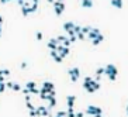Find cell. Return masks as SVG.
Segmentation results:
<instances>
[{
    "mask_svg": "<svg viewBox=\"0 0 128 117\" xmlns=\"http://www.w3.org/2000/svg\"><path fill=\"white\" fill-rule=\"evenodd\" d=\"M56 52L62 57V59L65 58V57H68L69 55V52H71V50H69V47H65L64 44H58V47H56Z\"/></svg>",
    "mask_w": 128,
    "mask_h": 117,
    "instance_id": "cell-1",
    "label": "cell"
},
{
    "mask_svg": "<svg viewBox=\"0 0 128 117\" xmlns=\"http://www.w3.org/2000/svg\"><path fill=\"white\" fill-rule=\"evenodd\" d=\"M68 73L71 75V80L72 82H78V79H79V76H80V69L79 68H69L68 69Z\"/></svg>",
    "mask_w": 128,
    "mask_h": 117,
    "instance_id": "cell-2",
    "label": "cell"
},
{
    "mask_svg": "<svg viewBox=\"0 0 128 117\" xmlns=\"http://www.w3.org/2000/svg\"><path fill=\"white\" fill-rule=\"evenodd\" d=\"M100 113H103L101 107L93 106V104L87 106V109H86V111H85V114H89V116H94V114H100Z\"/></svg>",
    "mask_w": 128,
    "mask_h": 117,
    "instance_id": "cell-3",
    "label": "cell"
},
{
    "mask_svg": "<svg viewBox=\"0 0 128 117\" xmlns=\"http://www.w3.org/2000/svg\"><path fill=\"white\" fill-rule=\"evenodd\" d=\"M104 75L110 76V75H118V69L115 68V65H113V64H108L107 66L104 68Z\"/></svg>",
    "mask_w": 128,
    "mask_h": 117,
    "instance_id": "cell-4",
    "label": "cell"
},
{
    "mask_svg": "<svg viewBox=\"0 0 128 117\" xmlns=\"http://www.w3.org/2000/svg\"><path fill=\"white\" fill-rule=\"evenodd\" d=\"M54 10H55L56 16H61V14L64 13V10H65L64 1H58V0H55V1H54Z\"/></svg>",
    "mask_w": 128,
    "mask_h": 117,
    "instance_id": "cell-5",
    "label": "cell"
},
{
    "mask_svg": "<svg viewBox=\"0 0 128 117\" xmlns=\"http://www.w3.org/2000/svg\"><path fill=\"white\" fill-rule=\"evenodd\" d=\"M99 34H100V30H99V28H92V30H90V31L86 34V35H87L89 40H94Z\"/></svg>",
    "mask_w": 128,
    "mask_h": 117,
    "instance_id": "cell-6",
    "label": "cell"
},
{
    "mask_svg": "<svg viewBox=\"0 0 128 117\" xmlns=\"http://www.w3.org/2000/svg\"><path fill=\"white\" fill-rule=\"evenodd\" d=\"M37 110H38L40 116H42V117H48L49 116V109L48 107H45V106H38Z\"/></svg>",
    "mask_w": 128,
    "mask_h": 117,
    "instance_id": "cell-7",
    "label": "cell"
},
{
    "mask_svg": "<svg viewBox=\"0 0 128 117\" xmlns=\"http://www.w3.org/2000/svg\"><path fill=\"white\" fill-rule=\"evenodd\" d=\"M75 102H76V96H75V95H69V96L66 97V103H68V107H73Z\"/></svg>",
    "mask_w": 128,
    "mask_h": 117,
    "instance_id": "cell-8",
    "label": "cell"
},
{
    "mask_svg": "<svg viewBox=\"0 0 128 117\" xmlns=\"http://www.w3.org/2000/svg\"><path fill=\"white\" fill-rule=\"evenodd\" d=\"M51 57H52V58H54V61H55V62H58V64H61V62H62V57H61V55H59L55 50L51 51Z\"/></svg>",
    "mask_w": 128,
    "mask_h": 117,
    "instance_id": "cell-9",
    "label": "cell"
},
{
    "mask_svg": "<svg viewBox=\"0 0 128 117\" xmlns=\"http://www.w3.org/2000/svg\"><path fill=\"white\" fill-rule=\"evenodd\" d=\"M56 47H58V41H56V38H51L48 41V48L51 51H54L56 50Z\"/></svg>",
    "mask_w": 128,
    "mask_h": 117,
    "instance_id": "cell-10",
    "label": "cell"
},
{
    "mask_svg": "<svg viewBox=\"0 0 128 117\" xmlns=\"http://www.w3.org/2000/svg\"><path fill=\"white\" fill-rule=\"evenodd\" d=\"M101 41H104V35L103 34H99L94 40H92V44H93V45H99Z\"/></svg>",
    "mask_w": 128,
    "mask_h": 117,
    "instance_id": "cell-11",
    "label": "cell"
},
{
    "mask_svg": "<svg viewBox=\"0 0 128 117\" xmlns=\"http://www.w3.org/2000/svg\"><path fill=\"white\" fill-rule=\"evenodd\" d=\"M82 7L85 8H92L93 7V0H82Z\"/></svg>",
    "mask_w": 128,
    "mask_h": 117,
    "instance_id": "cell-12",
    "label": "cell"
},
{
    "mask_svg": "<svg viewBox=\"0 0 128 117\" xmlns=\"http://www.w3.org/2000/svg\"><path fill=\"white\" fill-rule=\"evenodd\" d=\"M73 27H75V23H72V21H66V23L64 24V30L68 33V31L73 30Z\"/></svg>",
    "mask_w": 128,
    "mask_h": 117,
    "instance_id": "cell-13",
    "label": "cell"
},
{
    "mask_svg": "<svg viewBox=\"0 0 128 117\" xmlns=\"http://www.w3.org/2000/svg\"><path fill=\"white\" fill-rule=\"evenodd\" d=\"M111 6H114L115 8H122L124 3H122V0H111Z\"/></svg>",
    "mask_w": 128,
    "mask_h": 117,
    "instance_id": "cell-14",
    "label": "cell"
},
{
    "mask_svg": "<svg viewBox=\"0 0 128 117\" xmlns=\"http://www.w3.org/2000/svg\"><path fill=\"white\" fill-rule=\"evenodd\" d=\"M42 88H45V89H48V90H52V89H55V86L52 82H48V80H45L44 83H42Z\"/></svg>",
    "mask_w": 128,
    "mask_h": 117,
    "instance_id": "cell-15",
    "label": "cell"
},
{
    "mask_svg": "<svg viewBox=\"0 0 128 117\" xmlns=\"http://www.w3.org/2000/svg\"><path fill=\"white\" fill-rule=\"evenodd\" d=\"M21 14H23L24 17H27L28 14H31V8L25 7V6H21Z\"/></svg>",
    "mask_w": 128,
    "mask_h": 117,
    "instance_id": "cell-16",
    "label": "cell"
},
{
    "mask_svg": "<svg viewBox=\"0 0 128 117\" xmlns=\"http://www.w3.org/2000/svg\"><path fill=\"white\" fill-rule=\"evenodd\" d=\"M66 117H76V113H75L73 107H68V110H66Z\"/></svg>",
    "mask_w": 128,
    "mask_h": 117,
    "instance_id": "cell-17",
    "label": "cell"
},
{
    "mask_svg": "<svg viewBox=\"0 0 128 117\" xmlns=\"http://www.w3.org/2000/svg\"><path fill=\"white\" fill-rule=\"evenodd\" d=\"M83 88H85L89 93H94V92H96V90H94V88H93L92 85H89V83H83Z\"/></svg>",
    "mask_w": 128,
    "mask_h": 117,
    "instance_id": "cell-18",
    "label": "cell"
},
{
    "mask_svg": "<svg viewBox=\"0 0 128 117\" xmlns=\"http://www.w3.org/2000/svg\"><path fill=\"white\" fill-rule=\"evenodd\" d=\"M48 102H49V104H48V109H49V110L54 109V107L56 106V99H55V97H51Z\"/></svg>",
    "mask_w": 128,
    "mask_h": 117,
    "instance_id": "cell-19",
    "label": "cell"
},
{
    "mask_svg": "<svg viewBox=\"0 0 128 117\" xmlns=\"http://www.w3.org/2000/svg\"><path fill=\"white\" fill-rule=\"evenodd\" d=\"M11 90H14V92H20V90H21V85L20 83H11Z\"/></svg>",
    "mask_w": 128,
    "mask_h": 117,
    "instance_id": "cell-20",
    "label": "cell"
},
{
    "mask_svg": "<svg viewBox=\"0 0 128 117\" xmlns=\"http://www.w3.org/2000/svg\"><path fill=\"white\" fill-rule=\"evenodd\" d=\"M30 116H31V117H40V113H38L37 107H35V109H32V110H30Z\"/></svg>",
    "mask_w": 128,
    "mask_h": 117,
    "instance_id": "cell-21",
    "label": "cell"
},
{
    "mask_svg": "<svg viewBox=\"0 0 128 117\" xmlns=\"http://www.w3.org/2000/svg\"><path fill=\"white\" fill-rule=\"evenodd\" d=\"M92 28H93V27H90V25H85V27H82V33L86 35V34H87L89 31L92 30Z\"/></svg>",
    "mask_w": 128,
    "mask_h": 117,
    "instance_id": "cell-22",
    "label": "cell"
},
{
    "mask_svg": "<svg viewBox=\"0 0 128 117\" xmlns=\"http://www.w3.org/2000/svg\"><path fill=\"white\" fill-rule=\"evenodd\" d=\"M66 38L68 37H65V35H59V37H56V41H58V44H64Z\"/></svg>",
    "mask_w": 128,
    "mask_h": 117,
    "instance_id": "cell-23",
    "label": "cell"
},
{
    "mask_svg": "<svg viewBox=\"0 0 128 117\" xmlns=\"http://www.w3.org/2000/svg\"><path fill=\"white\" fill-rule=\"evenodd\" d=\"M30 95H37V96H38V95H40V89H38L37 86L32 88V89H30Z\"/></svg>",
    "mask_w": 128,
    "mask_h": 117,
    "instance_id": "cell-24",
    "label": "cell"
},
{
    "mask_svg": "<svg viewBox=\"0 0 128 117\" xmlns=\"http://www.w3.org/2000/svg\"><path fill=\"white\" fill-rule=\"evenodd\" d=\"M35 86H37V83H35V82H27V83H25V88H27V89H32V88H35Z\"/></svg>",
    "mask_w": 128,
    "mask_h": 117,
    "instance_id": "cell-25",
    "label": "cell"
},
{
    "mask_svg": "<svg viewBox=\"0 0 128 117\" xmlns=\"http://www.w3.org/2000/svg\"><path fill=\"white\" fill-rule=\"evenodd\" d=\"M76 38H78V40H80V41H83V40L86 38V35H85L83 33H78V34H76Z\"/></svg>",
    "mask_w": 128,
    "mask_h": 117,
    "instance_id": "cell-26",
    "label": "cell"
},
{
    "mask_svg": "<svg viewBox=\"0 0 128 117\" xmlns=\"http://www.w3.org/2000/svg\"><path fill=\"white\" fill-rule=\"evenodd\" d=\"M25 106H27V109H30V110H32V109H35V106L31 103V100H28V102H25Z\"/></svg>",
    "mask_w": 128,
    "mask_h": 117,
    "instance_id": "cell-27",
    "label": "cell"
},
{
    "mask_svg": "<svg viewBox=\"0 0 128 117\" xmlns=\"http://www.w3.org/2000/svg\"><path fill=\"white\" fill-rule=\"evenodd\" d=\"M73 31H75V34H78V33H82V27L78 24H75V27H73Z\"/></svg>",
    "mask_w": 128,
    "mask_h": 117,
    "instance_id": "cell-28",
    "label": "cell"
},
{
    "mask_svg": "<svg viewBox=\"0 0 128 117\" xmlns=\"http://www.w3.org/2000/svg\"><path fill=\"white\" fill-rule=\"evenodd\" d=\"M104 73V68H97L96 69V75L97 76H101Z\"/></svg>",
    "mask_w": 128,
    "mask_h": 117,
    "instance_id": "cell-29",
    "label": "cell"
},
{
    "mask_svg": "<svg viewBox=\"0 0 128 117\" xmlns=\"http://www.w3.org/2000/svg\"><path fill=\"white\" fill-rule=\"evenodd\" d=\"M0 75L8 76V75H10V71H8V69H0Z\"/></svg>",
    "mask_w": 128,
    "mask_h": 117,
    "instance_id": "cell-30",
    "label": "cell"
},
{
    "mask_svg": "<svg viewBox=\"0 0 128 117\" xmlns=\"http://www.w3.org/2000/svg\"><path fill=\"white\" fill-rule=\"evenodd\" d=\"M55 116H58V117H66V111H58Z\"/></svg>",
    "mask_w": 128,
    "mask_h": 117,
    "instance_id": "cell-31",
    "label": "cell"
},
{
    "mask_svg": "<svg viewBox=\"0 0 128 117\" xmlns=\"http://www.w3.org/2000/svg\"><path fill=\"white\" fill-rule=\"evenodd\" d=\"M31 13H35L37 11V8H38V4H31Z\"/></svg>",
    "mask_w": 128,
    "mask_h": 117,
    "instance_id": "cell-32",
    "label": "cell"
},
{
    "mask_svg": "<svg viewBox=\"0 0 128 117\" xmlns=\"http://www.w3.org/2000/svg\"><path fill=\"white\" fill-rule=\"evenodd\" d=\"M6 90V83H0V93H3Z\"/></svg>",
    "mask_w": 128,
    "mask_h": 117,
    "instance_id": "cell-33",
    "label": "cell"
},
{
    "mask_svg": "<svg viewBox=\"0 0 128 117\" xmlns=\"http://www.w3.org/2000/svg\"><path fill=\"white\" fill-rule=\"evenodd\" d=\"M92 79H93V78H90V76H86V78H85V82H83V83H90V82H92Z\"/></svg>",
    "mask_w": 128,
    "mask_h": 117,
    "instance_id": "cell-34",
    "label": "cell"
},
{
    "mask_svg": "<svg viewBox=\"0 0 128 117\" xmlns=\"http://www.w3.org/2000/svg\"><path fill=\"white\" fill-rule=\"evenodd\" d=\"M64 45H65V47H71V40H69V38H66L65 42H64Z\"/></svg>",
    "mask_w": 128,
    "mask_h": 117,
    "instance_id": "cell-35",
    "label": "cell"
},
{
    "mask_svg": "<svg viewBox=\"0 0 128 117\" xmlns=\"http://www.w3.org/2000/svg\"><path fill=\"white\" fill-rule=\"evenodd\" d=\"M42 38H44V35H42V33H37V40H38V41H41Z\"/></svg>",
    "mask_w": 128,
    "mask_h": 117,
    "instance_id": "cell-36",
    "label": "cell"
},
{
    "mask_svg": "<svg viewBox=\"0 0 128 117\" xmlns=\"http://www.w3.org/2000/svg\"><path fill=\"white\" fill-rule=\"evenodd\" d=\"M21 92L24 93V95H30V89H27V88H24V89H21Z\"/></svg>",
    "mask_w": 128,
    "mask_h": 117,
    "instance_id": "cell-37",
    "label": "cell"
},
{
    "mask_svg": "<svg viewBox=\"0 0 128 117\" xmlns=\"http://www.w3.org/2000/svg\"><path fill=\"white\" fill-rule=\"evenodd\" d=\"M27 66H28L27 62H21V69H27Z\"/></svg>",
    "mask_w": 128,
    "mask_h": 117,
    "instance_id": "cell-38",
    "label": "cell"
},
{
    "mask_svg": "<svg viewBox=\"0 0 128 117\" xmlns=\"http://www.w3.org/2000/svg\"><path fill=\"white\" fill-rule=\"evenodd\" d=\"M4 80H6V76H4V75H0V83H4Z\"/></svg>",
    "mask_w": 128,
    "mask_h": 117,
    "instance_id": "cell-39",
    "label": "cell"
},
{
    "mask_svg": "<svg viewBox=\"0 0 128 117\" xmlns=\"http://www.w3.org/2000/svg\"><path fill=\"white\" fill-rule=\"evenodd\" d=\"M69 40H71V42H75L78 38H76V35H72V37H69Z\"/></svg>",
    "mask_w": 128,
    "mask_h": 117,
    "instance_id": "cell-40",
    "label": "cell"
},
{
    "mask_svg": "<svg viewBox=\"0 0 128 117\" xmlns=\"http://www.w3.org/2000/svg\"><path fill=\"white\" fill-rule=\"evenodd\" d=\"M8 1H13V0H0V3H1V4H7Z\"/></svg>",
    "mask_w": 128,
    "mask_h": 117,
    "instance_id": "cell-41",
    "label": "cell"
},
{
    "mask_svg": "<svg viewBox=\"0 0 128 117\" xmlns=\"http://www.w3.org/2000/svg\"><path fill=\"white\" fill-rule=\"evenodd\" d=\"M66 34H69V37H72V35H76V34H75V31H73V30H71V31H68V33Z\"/></svg>",
    "mask_w": 128,
    "mask_h": 117,
    "instance_id": "cell-42",
    "label": "cell"
},
{
    "mask_svg": "<svg viewBox=\"0 0 128 117\" xmlns=\"http://www.w3.org/2000/svg\"><path fill=\"white\" fill-rule=\"evenodd\" d=\"M31 100V95H25V102Z\"/></svg>",
    "mask_w": 128,
    "mask_h": 117,
    "instance_id": "cell-43",
    "label": "cell"
},
{
    "mask_svg": "<svg viewBox=\"0 0 128 117\" xmlns=\"http://www.w3.org/2000/svg\"><path fill=\"white\" fill-rule=\"evenodd\" d=\"M76 117H85V113H76Z\"/></svg>",
    "mask_w": 128,
    "mask_h": 117,
    "instance_id": "cell-44",
    "label": "cell"
},
{
    "mask_svg": "<svg viewBox=\"0 0 128 117\" xmlns=\"http://www.w3.org/2000/svg\"><path fill=\"white\" fill-rule=\"evenodd\" d=\"M31 3L32 4H38V0H31Z\"/></svg>",
    "mask_w": 128,
    "mask_h": 117,
    "instance_id": "cell-45",
    "label": "cell"
},
{
    "mask_svg": "<svg viewBox=\"0 0 128 117\" xmlns=\"http://www.w3.org/2000/svg\"><path fill=\"white\" fill-rule=\"evenodd\" d=\"M1 34H3V25H0V37H1Z\"/></svg>",
    "mask_w": 128,
    "mask_h": 117,
    "instance_id": "cell-46",
    "label": "cell"
},
{
    "mask_svg": "<svg viewBox=\"0 0 128 117\" xmlns=\"http://www.w3.org/2000/svg\"><path fill=\"white\" fill-rule=\"evenodd\" d=\"M93 117H103V113H100V114H94Z\"/></svg>",
    "mask_w": 128,
    "mask_h": 117,
    "instance_id": "cell-47",
    "label": "cell"
},
{
    "mask_svg": "<svg viewBox=\"0 0 128 117\" xmlns=\"http://www.w3.org/2000/svg\"><path fill=\"white\" fill-rule=\"evenodd\" d=\"M0 25H3V17L0 16Z\"/></svg>",
    "mask_w": 128,
    "mask_h": 117,
    "instance_id": "cell-48",
    "label": "cell"
},
{
    "mask_svg": "<svg viewBox=\"0 0 128 117\" xmlns=\"http://www.w3.org/2000/svg\"><path fill=\"white\" fill-rule=\"evenodd\" d=\"M47 1H48V3H54V1H55V0H47Z\"/></svg>",
    "mask_w": 128,
    "mask_h": 117,
    "instance_id": "cell-49",
    "label": "cell"
},
{
    "mask_svg": "<svg viewBox=\"0 0 128 117\" xmlns=\"http://www.w3.org/2000/svg\"><path fill=\"white\" fill-rule=\"evenodd\" d=\"M127 111H128V104H127Z\"/></svg>",
    "mask_w": 128,
    "mask_h": 117,
    "instance_id": "cell-50",
    "label": "cell"
},
{
    "mask_svg": "<svg viewBox=\"0 0 128 117\" xmlns=\"http://www.w3.org/2000/svg\"><path fill=\"white\" fill-rule=\"evenodd\" d=\"M58 1H62V0H58Z\"/></svg>",
    "mask_w": 128,
    "mask_h": 117,
    "instance_id": "cell-51",
    "label": "cell"
},
{
    "mask_svg": "<svg viewBox=\"0 0 128 117\" xmlns=\"http://www.w3.org/2000/svg\"><path fill=\"white\" fill-rule=\"evenodd\" d=\"M127 116H128V111H127Z\"/></svg>",
    "mask_w": 128,
    "mask_h": 117,
    "instance_id": "cell-52",
    "label": "cell"
},
{
    "mask_svg": "<svg viewBox=\"0 0 128 117\" xmlns=\"http://www.w3.org/2000/svg\"><path fill=\"white\" fill-rule=\"evenodd\" d=\"M17 1H18V0H17Z\"/></svg>",
    "mask_w": 128,
    "mask_h": 117,
    "instance_id": "cell-53",
    "label": "cell"
}]
</instances>
